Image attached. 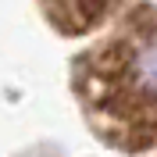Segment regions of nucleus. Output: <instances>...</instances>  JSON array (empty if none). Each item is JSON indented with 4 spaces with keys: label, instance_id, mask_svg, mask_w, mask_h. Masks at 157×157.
<instances>
[{
    "label": "nucleus",
    "instance_id": "f257e3e1",
    "mask_svg": "<svg viewBox=\"0 0 157 157\" xmlns=\"http://www.w3.org/2000/svg\"><path fill=\"white\" fill-rule=\"evenodd\" d=\"M75 93L107 147H157V11L132 7L107 39L75 61Z\"/></svg>",
    "mask_w": 157,
    "mask_h": 157
},
{
    "label": "nucleus",
    "instance_id": "f03ea898",
    "mask_svg": "<svg viewBox=\"0 0 157 157\" xmlns=\"http://www.w3.org/2000/svg\"><path fill=\"white\" fill-rule=\"evenodd\" d=\"M121 0H43L50 25L64 36H82V32L97 29L114 14Z\"/></svg>",
    "mask_w": 157,
    "mask_h": 157
}]
</instances>
